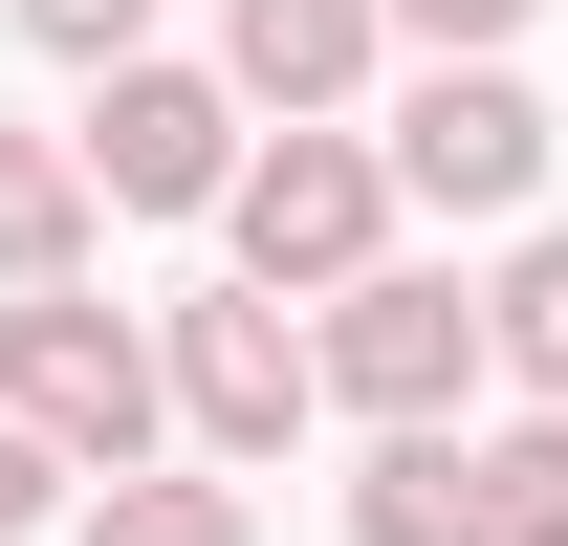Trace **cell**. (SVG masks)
<instances>
[{
  "label": "cell",
  "instance_id": "11",
  "mask_svg": "<svg viewBox=\"0 0 568 546\" xmlns=\"http://www.w3.org/2000/svg\"><path fill=\"white\" fill-rule=\"evenodd\" d=\"M351 546H481V503H459V437H372Z\"/></svg>",
  "mask_w": 568,
  "mask_h": 546
},
{
  "label": "cell",
  "instance_id": "5",
  "mask_svg": "<svg viewBox=\"0 0 568 546\" xmlns=\"http://www.w3.org/2000/svg\"><path fill=\"white\" fill-rule=\"evenodd\" d=\"M153 394H175V437H197V459H284V437H306V328H284V306H241V284H197V306H175V328H153Z\"/></svg>",
  "mask_w": 568,
  "mask_h": 546
},
{
  "label": "cell",
  "instance_id": "14",
  "mask_svg": "<svg viewBox=\"0 0 568 546\" xmlns=\"http://www.w3.org/2000/svg\"><path fill=\"white\" fill-rule=\"evenodd\" d=\"M22 44H44V67H88V88H110V67H153V0H22Z\"/></svg>",
  "mask_w": 568,
  "mask_h": 546
},
{
  "label": "cell",
  "instance_id": "4",
  "mask_svg": "<svg viewBox=\"0 0 568 546\" xmlns=\"http://www.w3.org/2000/svg\"><path fill=\"white\" fill-rule=\"evenodd\" d=\"M88 219H219V175H241V88L219 67H110L88 88V132H67Z\"/></svg>",
  "mask_w": 568,
  "mask_h": 546
},
{
  "label": "cell",
  "instance_id": "10",
  "mask_svg": "<svg viewBox=\"0 0 568 546\" xmlns=\"http://www.w3.org/2000/svg\"><path fill=\"white\" fill-rule=\"evenodd\" d=\"M481 372H525V415H568V241H503V284H481Z\"/></svg>",
  "mask_w": 568,
  "mask_h": 546
},
{
  "label": "cell",
  "instance_id": "9",
  "mask_svg": "<svg viewBox=\"0 0 568 546\" xmlns=\"http://www.w3.org/2000/svg\"><path fill=\"white\" fill-rule=\"evenodd\" d=\"M459 503H481V546H568V415H503V437H459Z\"/></svg>",
  "mask_w": 568,
  "mask_h": 546
},
{
  "label": "cell",
  "instance_id": "12",
  "mask_svg": "<svg viewBox=\"0 0 568 546\" xmlns=\"http://www.w3.org/2000/svg\"><path fill=\"white\" fill-rule=\"evenodd\" d=\"M88 546H263L241 481H88Z\"/></svg>",
  "mask_w": 568,
  "mask_h": 546
},
{
  "label": "cell",
  "instance_id": "15",
  "mask_svg": "<svg viewBox=\"0 0 568 546\" xmlns=\"http://www.w3.org/2000/svg\"><path fill=\"white\" fill-rule=\"evenodd\" d=\"M44 503H67V459H44V437H0V546L44 525Z\"/></svg>",
  "mask_w": 568,
  "mask_h": 546
},
{
  "label": "cell",
  "instance_id": "8",
  "mask_svg": "<svg viewBox=\"0 0 568 546\" xmlns=\"http://www.w3.org/2000/svg\"><path fill=\"white\" fill-rule=\"evenodd\" d=\"M22 284H88V175H67V132H0V306Z\"/></svg>",
  "mask_w": 568,
  "mask_h": 546
},
{
  "label": "cell",
  "instance_id": "3",
  "mask_svg": "<svg viewBox=\"0 0 568 546\" xmlns=\"http://www.w3.org/2000/svg\"><path fill=\"white\" fill-rule=\"evenodd\" d=\"M459 372H481V284H437V263H372L306 328V394L372 415V437H459Z\"/></svg>",
  "mask_w": 568,
  "mask_h": 546
},
{
  "label": "cell",
  "instance_id": "6",
  "mask_svg": "<svg viewBox=\"0 0 568 546\" xmlns=\"http://www.w3.org/2000/svg\"><path fill=\"white\" fill-rule=\"evenodd\" d=\"M372 175L437 198V219H525V198H547V88H525V67H416V110H394Z\"/></svg>",
  "mask_w": 568,
  "mask_h": 546
},
{
  "label": "cell",
  "instance_id": "7",
  "mask_svg": "<svg viewBox=\"0 0 568 546\" xmlns=\"http://www.w3.org/2000/svg\"><path fill=\"white\" fill-rule=\"evenodd\" d=\"M219 88L284 110V132H328V110L372 88V0H219Z\"/></svg>",
  "mask_w": 568,
  "mask_h": 546
},
{
  "label": "cell",
  "instance_id": "2",
  "mask_svg": "<svg viewBox=\"0 0 568 546\" xmlns=\"http://www.w3.org/2000/svg\"><path fill=\"white\" fill-rule=\"evenodd\" d=\"M219 241H241V306H351V284L394 263L372 132H263L241 175H219Z\"/></svg>",
  "mask_w": 568,
  "mask_h": 546
},
{
  "label": "cell",
  "instance_id": "1",
  "mask_svg": "<svg viewBox=\"0 0 568 546\" xmlns=\"http://www.w3.org/2000/svg\"><path fill=\"white\" fill-rule=\"evenodd\" d=\"M0 437H44L67 481H153V437H175L153 328L88 306V284H22V306H0Z\"/></svg>",
  "mask_w": 568,
  "mask_h": 546
},
{
  "label": "cell",
  "instance_id": "13",
  "mask_svg": "<svg viewBox=\"0 0 568 546\" xmlns=\"http://www.w3.org/2000/svg\"><path fill=\"white\" fill-rule=\"evenodd\" d=\"M547 0H372V44H416V67H503Z\"/></svg>",
  "mask_w": 568,
  "mask_h": 546
}]
</instances>
